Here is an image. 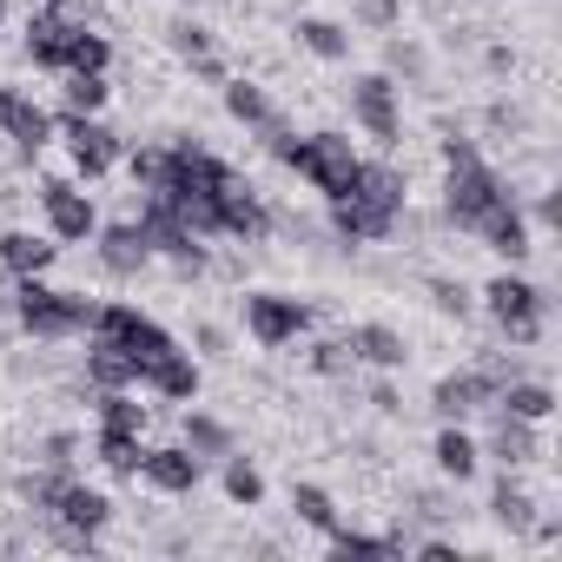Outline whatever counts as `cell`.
Here are the masks:
<instances>
[{"label":"cell","instance_id":"cell-1","mask_svg":"<svg viewBox=\"0 0 562 562\" xmlns=\"http://www.w3.org/2000/svg\"><path fill=\"white\" fill-rule=\"evenodd\" d=\"M331 205H338V232L345 238H384L391 218H397V205H404V179L391 166H358L351 192L331 199Z\"/></svg>","mask_w":562,"mask_h":562},{"label":"cell","instance_id":"cell-2","mask_svg":"<svg viewBox=\"0 0 562 562\" xmlns=\"http://www.w3.org/2000/svg\"><path fill=\"white\" fill-rule=\"evenodd\" d=\"M271 153L285 159V166H299L325 199H345L351 192V179H358V153H351V139H338V133H312V139H285L271 126Z\"/></svg>","mask_w":562,"mask_h":562},{"label":"cell","instance_id":"cell-3","mask_svg":"<svg viewBox=\"0 0 562 562\" xmlns=\"http://www.w3.org/2000/svg\"><path fill=\"white\" fill-rule=\"evenodd\" d=\"M443 159H450V218L476 232V225H483L509 192L496 186V172L476 159V146H470V139H443Z\"/></svg>","mask_w":562,"mask_h":562},{"label":"cell","instance_id":"cell-4","mask_svg":"<svg viewBox=\"0 0 562 562\" xmlns=\"http://www.w3.org/2000/svg\"><path fill=\"white\" fill-rule=\"evenodd\" d=\"M93 331H100V338H113V345H120V351L139 364V378H146V371H153L166 351H179V345H172V338H166L153 318H139L133 305H100V312H93Z\"/></svg>","mask_w":562,"mask_h":562},{"label":"cell","instance_id":"cell-5","mask_svg":"<svg viewBox=\"0 0 562 562\" xmlns=\"http://www.w3.org/2000/svg\"><path fill=\"white\" fill-rule=\"evenodd\" d=\"M21 325H27V331H41V338H60V331L93 325V305H87V299H74V292H47L41 278H27V285H21Z\"/></svg>","mask_w":562,"mask_h":562},{"label":"cell","instance_id":"cell-6","mask_svg":"<svg viewBox=\"0 0 562 562\" xmlns=\"http://www.w3.org/2000/svg\"><path fill=\"white\" fill-rule=\"evenodd\" d=\"M483 299H490L496 325H503L516 345H529V338H536V325H542V299H536V285H522V278H509V271H503Z\"/></svg>","mask_w":562,"mask_h":562},{"label":"cell","instance_id":"cell-7","mask_svg":"<svg viewBox=\"0 0 562 562\" xmlns=\"http://www.w3.org/2000/svg\"><path fill=\"white\" fill-rule=\"evenodd\" d=\"M245 318H251V338H258V345H292V338L312 325V312H305L299 299H278V292L245 299Z\"/></svg>","mask_w":562,"mask_h":562},{"label":"cell","instance_id":"cell-8","mask_svg":"<svg viewBox=\"0 0 562 562\" xmlns=\"http://www.w3.org/2000/svg\"><path fill=\"white\" fill-rule=\"evenodd\" d=\"M351 106H358V120L371 126V139H397V87L384 80V74H364L358 87H351Z\"/></svg>","mask_w":562,"mask_h":562},{"label":"cell","instance_id":"cell-9","mask_svg":"<svg viewBox=\"0 0 562 562\" xmlns=\"http://www.w3.org/2000/svg\"><path fill=\"white\" fill-rule=\"evenodd\" d=\"M54 509H60L67 536H93V529L113 516V503H106L100 490H87V483H67V476H60V490H54Z\"/></svg>","mask_w":562,"mask_h":562},{"label":"cell","instance_id":"cell-10","mask_svg":"<svg viewBox=\"0 0 562 562\" xmlns=\"http://www.w3.org/2000/svg\"><path fill=\"white\" fill-rule=\"evenodd\" d=\"M67 146H74V166H80L87 179H100V172L113 166V133L93 126L87 113H67Z\"/></svg>","mask_w":562,"mask_h":562},{"label":"cell","instance_id":"cell-11","mask_svg":"<svg viewBox=\"0 0 562 562\" xmlns=\"http://www.w3.org/2000/svg\"><path fill=\"white\" fill-rule=\"evenodd\" d=\"M265 225H271V212L258 205V192L238 186V179H225V186H218V232H245V238H258Z\"/></svg>","mask_w":562,"mask_h":562},{"label":"cell","instance_id":"cell-12","mask_svg":"<svg viewBox=\"0 0 562 562\" xmlns=\"http://www.w3.org/2000/svg\"><path fill=\"white\" fill-rule=\"evenodd\" d=\"M0 126H8V133L21 139V153H41V146H47V133H54V120H47L34 100L8 93V87H0Z\"/></svg>","mask_w":562,"mask_h":562},{"label":"cell","instance_id":"cell-13","mask_svg":"<svg viewBox=\"0 0 562 562\" xmlns=\"http://www.w3.org/2000/svg\"><path fill=\"white\" fill-rule=\"evenodd\" d=\"M139 470H146V483H159V490H172V496L199 483V457H192V450H146Z\"/></svg>","mask_w":562,"mask_h":562},{"label":"cell","instance_id":"cell-14","mask_svg":"<svg viewBox=\"0 0 562 562\" xmlns=\"http://www.w3.org/2000/svg\"><path fill=\"white\" fill-rule=\"evenodd\" d=\"M47 218H54L60 238H87V232H93V205H87L74 186H60V179L47 186Z\"/></svg>","mask_w":562,"mask_h":562},{"label":"cell","instance_id":"cell-15","mask_svg":"<svg viewBox=\"0 0 562 562\" xmlns=\"http://www.w3.org/2000/svg\"><path fill=\"white\" fill-rule=\"evenodd\" d=\"M483 397H496V378H490V371H470V378H443L430 404H437L443 417H463V411H476Z\"/></svg>","mask_w":562,"mask_h":562},{"label":"cell","instance_id":"cell-16","mask_svg":"<svg viewBox=\"0 0 562 562\" xmlns=\"http://www.w3.org/2000/svg\"><path fill=\"white\" fill-rule=\"evenodd\" d=\"M67 41H74V21H67V14H41V21L27 27V54H34L41 67H67Z\"/></svg>","mask_w":562,"mask_h":562},{"label":"cell","instance_id":"cell-17","mask_svg":"<svg viewBox=\"0 0 562 562\" xmlns=\"http://www.w3.org/2000/svg\"><path fill=\"white\" fill-rule=\"evenodd\" d=\"M87 378H93L100 391H126V384H139V364H133L113 338H100V345H93V358H87Z\"/></svg>","mask_w":562,"mask_h":562},{"label":"cell","instance_id":"cell-18","mask_svg":"<svg viewBox=\"0 0 562 562\" xmlns=\"http://www.w3.org/2000/svg\"><path fill=\"white\" fill-rule=\"evenodd\" d=\"M0 265L21 271V278H41V271L54 265V245L34 238V232H8V238H0Z\"/></svg>","mask_w":562,"mask_h":562},{"label":"cell","instance_id":"cell-19","mask_svg":"<svg viewBox=\"0 0 562 562\" xmlns=\"http://www.w3.org/2000/svg\"><path fill=\"white\" fill-rule=\"evenodd\" d=\"M476 232H483V238H490V251H503V258H522V251H529V225L516 218V205H509V199H503Z\"/></svg>","mask_w":562,"mask_h":562},{"label":"cell","instance_id":"cell-20","mask_svg":"<svg viewBox=\"0 0 562 562\" xmlns=\"http://www.w3.org/2000/svg\"><path fill=\"white\" fill-rule=\"evenodd\" d=\"M100 258H106L113 271H139V265L153 258V245H146V232H139V225H113V232H106V245H100Z\"/></svg>","mask_w":562,"mask_h":562},{"label":"cell","instance_id":"cell-21","mask_svg":"<svg viewBox=\"0 0 562 562\" xmlns=\"http://www.w3.org/2000/svg\"><path fill=\"white\" fill-rule=\"evenodd\" d=\"M351 358H371V364L397 371V364H404V338H397L391 325H364V331L351 338Z\"/></svg>","mask_w":562,"mask_h":562},{"label":"cell","instance_id":"cell-22","mask_svg":"<svg viewBox=\"0 0 562 562\" xmlns=\"http://www.w3.org/2000/svg\"><path fill=\"white\" fill-rule=\"evenodd\" d=\"M146 378H153V384H159L166 397H179V404H186V397H199V371H192V364H186L179 351H166V358H159V364H153Z\"/></svg>","mask_w":562,"mask_h":562},{"label":"cell","instance_id":"cell-23","mask_svg":"<svg viewBox=\"0 0 562 562\" xmlns=\"http://www.w3.org/2000/svg\"><path fill=\"white\" fill-rule=\"evenodd\" d=\"M437 463H443V476L463 483V476H476V443H470L463 430H443V437H437Z\"/></svg>","mask_w":562,"mask_h":562},{"label":"cell","instance_id":"cell-24","mask_svg":"<svg viewBox=\"0 0 562 562\" xmlns=\"http://www.w3.org/2000/svg\"><path fill=\"white\" fill-rule=\"evenodd\" d=\"M299 41H305L318 60H345V54H351L345 27H331V21H299Z\"/></svg>","mask_w":562,"mask_h":562},{"label":"cell","instance_id":"cell-25","mask_svg":"<svg viewBox=\"0 0 562 562\" xmlns=\"http://www.w3.org/2000/svg\"><path fill=\"white\" fill-rule=\"evenodd\" d=\"M67 74H106V41L87 34V27H74V41H67Z\"/></svg>","mask_w":562,"mask_h":562},{"label":"cell","instance_id":"cell-26","mask_svg":"<svg viewBox=\"0 0 562 562\" xmlns=\"http://www.w3.org/2000/svg\"><path fill=\"white\" fill-rule=\"evenodd\" d=\"M225 106H232V120H245V126H278V120H271V100H265L258 87H245V80L225 87Z\"/></svg>","mask_w":562,"mask_h":562},{"label":"cell","instance_id":"cell-27","mask_svg":"<svg viewBox=\"0 0 562 562\" xmlns=\"http://www.w3.org/2000/svg\"><path fill=\"white\" fill-rule=\"evenodd\" d=\"M503 404H509V417H522V424H542V417L555 411V397H549L542 384H509Z\"/></svg>","mask_w":562,"mask_h":562},{"label":"cell","instance_id":"cell-28","mask_svg":"<svg viewBox=\"0 0 562 562\" xmlns=\"http://www.w3.org/2000/svg\"><path fill=\"white\" fill-rule=\"evenodd\" d=\"M100 417H106V430H120V437H139V430H146V411H139L133 397H120V391H106Z\"/></svg>","mask_w":562,"mask_h":562},{"label":"cell","instance_id":"cell-29","mask_svg":"<svg viewBox=\"0 0 562 562\" xmlns=\"http://www.w3.org/2000/svg\"><path fill=\"white\" fill-rule=\"evenodd\" d=\"M292 503H299V516H305L312 529H325V536L338 529V509H331V496H325L318 483H299V496H292Z\"/></svg>","mask_w":562,"mask_h":562},{"label":"cell","instance_id":"cell-30","mask_svg":"<svg viewBox=\"0 0 562 562\" xmlns=\"http://www.w3.org/2000/svg\"><path fill=\"white\" fill-rule=\"evenodd\" d=\"M331 549H338L345 562H351V555H358V562H378V555H397V542H384V536H351V529H331Z\"/></svg>","mask_w":562,"mask_h":562},{"label":"cell","instance_id":"cell-31","mask_svg":"<svg viewBox=\"0 0 562 562\" xmlns=\"http://www.w3.org/2000/svg\"><path fill=\"white\" fill-rule=\"evenodd\" d=\"M100 457H106V470H120V476H133L146 450H139V437H120V430H106V437H100Z\"/></svg>","mask_w":562,"mask_h":562},{"label":"cell","instance_id":"cell-32","mask_svg":"<svg viewBox=\"0 0 562 562\" xmlns=\"http://www.w3.org/2000/svg\"><path fill=\"white\" fill-rule=\"evenodd\" d=\"M496 457H503V463H529V457H536V443H529L522 417H503V430H496Z\"/></svg>","mask_w":562,"mask_h":562},{"label":"cell","instance_id":"cell-33","mask_svg":"<svg viewBox=\"0 0 562 562\" xmlns=\"http://www.w3.org/2000/svg\"><path fill=\"white\" fill-rule=\"evenodd\" d=\"M225 496H232V503H258V496H265V476L238 457V463H225Z\"/></svg>","mask_w":562,"mask_h":562},{"label":"cell","instance_id":"cell-34","mask_svg":"<svg viewBox=\"0 0 562 562\" xmlns=\"http://www.w3.org/2000/svg\"><path fill=\"white\" fill-rule=\"evenodd\" d=\"M496 522H509V529H529V496H522L509 476L496 483Z\"/></svg>","mask_w":562,"mask_h":562},{"label":"cell","instance_id":"cell-35","mask_svg":"<svg viewBox=\"0 0 562 562\" xmlns=\"http://www.w3.org/2000/svg\"><path fill=\"white\" fill-rule=\"evenodd\" d=\"M106 100V87H100V74H74V87H67V113H93Z\"/></svg>","mask_w":562,"mask_h":562},{"label":"cell","instance_id":"cell-36","mask_svg":"<svg viewBox=\"0 0 562 562\" xmlns=\"http://www.w3.org/2000/svg\"><path fill=\"white\" fill-rule=\"evenodd\" d=\"M133 179H146V186L159 192V179H166V153H133Z\"/></svg>","mask_w":562,"mask_h":562},{"label":"cell","instance_id":"cell-37","mask_svg":"<svg viewBox=\"0 0 562 562\" xmlns=\"http://www.w3.org/2000/svg\"><path fill=\"white\" fill-rule=\"evenodd\" d=\"M186 430H192V443H199V450H225V430H218L212 417H192Z\"/></svg>","mask_w":562,"mask_h":562},{"label":"cell","instance_id":"cell-38","mask_svg":"<svg viewBox=\"0 0 562 562\" xmlns=\"http://www.w3.org/2000/svg\"><path fill=\"white\" fill-rule=\"evenodd\" d=\"M179 54H192V60H205V34H199V27H179Z\"/></svg>","mask_w":562,"mask_h":562},{"label":"cell","instance_id":"cell-39","mask_svg":"<svg viewBox=\"0 0 562 562\" xmlns=\"http://www.w3.org/2000/svg\"><path fill=\"white\" fill-rule=\"evenodd\" d=\"M0 14H8V8H0Z\"/></svg>","mask_w":562,"mask_h":562}]
</instances>
